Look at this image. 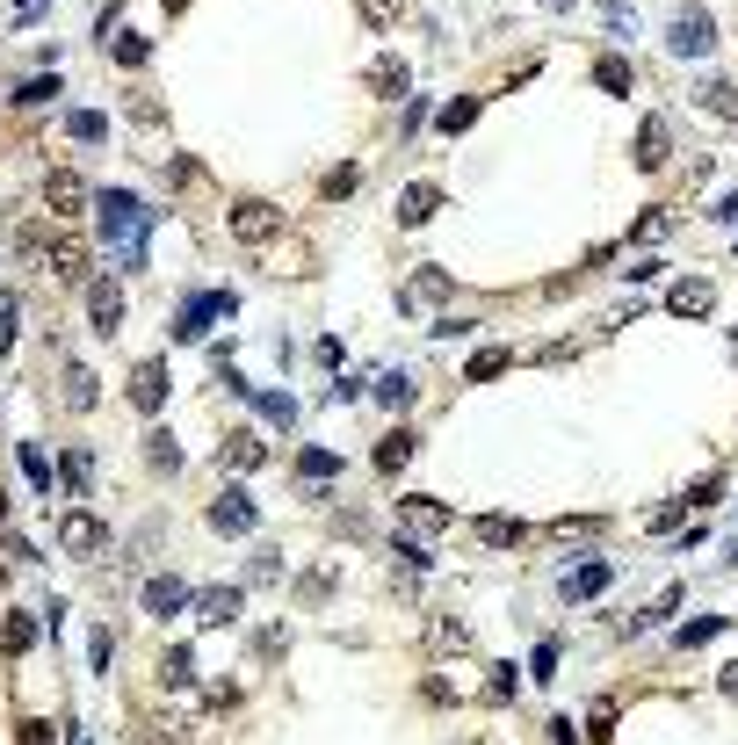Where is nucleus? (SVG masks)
Segmentation results:
<instances>
[{
    "label": "nucleus",
    "instance_id": "44",
    "mask_svg": "<svg viewBox=\"0 0 738 745\" xmlns=\"http://www.w3.org/2000/svg\"><path fill=\"white\" fill-rule=\"evenodd\" d=\"M58 478H66V485H73V492H80V485H87V478H95V463H87V456H66V463H58Z\"/></svg>",
    "mask_w": 738,
    "mask_h": 745
},
{
    "label": "nucleus",
    "instance_id": "33",
    "mask_svg": "<svg viewBox=\"0 0 738 745\" xmlns=\"http://www.w3.org/2000/svg\"><path fill=\"white\" fill-rule=\"evenodd\" d=\"M471 116H478V95H456L449 109H442V131L456 138V131H471Z\"/></svg>",
    "mask_w": 738,
    "mask_h": 745
},
{
    "label": "nucleus",
    "instance_id": "3",
    "mask_svg": "<svg viewBox=\"0 0 738 745\" xmlns=\"http://www.w3.org/2000/svg\"><path fill=\"white\" fill-rule=\"evenodd\" d=\"M666 51H673V58H702V51H717V22L702 15V8H688L681 22L666 29Z\"/></svg>",
    "mask_w": 738,
    "mask_h": 745
},
{
    "label": "nucleus",
    "instance_id": "14",
    "mask_svg": "<svg viewBox=\"0 0 738 745\" xmlns=\"http://www.w3.org/2000/svg\"><path fill=\"white\" fill-rule=\"evenodd\" d=\"M558 594H565V601H594V594H608V565H572V572L558 579Z\"/></svg>",
    "mask_w": 738,
    "mask_h": 745
},
{
    "label": "nucleus",
    "instance_id": "40",
    "mask_svg": "<svg viewBox=\"0 0 738 745\" xmlns=\"http://www.w3.org/2000/svg\"><path fill=\"white\" fill-rule=\"evenodd\" d=\"M326 594H333V572H304V579H297V601H304V608L326 601Z\"/></svg>",
    "mask_w": 738,
    "mask_h": 745
},
{
    "label": "nucleus",
    "instance_id": "25",
    "mask_svg": "<svg viewBox=\"0 0 738 745\" xmlns=\"http://www.w3.org/2000/svg\"><path fill=\"white\" fill-rule=\"evenodd\" d=\"M594 87H601V95H630V66H623L615 51H601V58H594Z\"/></svg>",
    "mask_w": 738,
    "mask_h": 745
},
{
    "label": "nucleus",
    "instance_id": "22",
    "mask_svg": "<svg viewBox=\"0 0 738 745\" xmlns=\"http://www.w3.org/2000/svg\"><path fill=\"white\" fill-rule=\"evenodd\" d=\"M478 543L514 550V543H529V529H521V521H507V514H478Z\"/></svg>",
    "mask_w": 738,
    "mask_h": 745
},
{
    "label": "nucleus",
    "instance_id": "1",
    "mask_svg": "<svg viewBox=\"0 0 738 745\" xmlns=\"http://www.w3.org/2000/svg\"><path fill=\"white\" fill-rule=\"evenodd\" d=\"M95 217H102V232H109L116 246H131V239H145V225H152V203H138L131 189H102V196H95Z\"/></svg>",
    "mask_w": 738,
    "mask_h": 745
},
{
    "label": "nucleus",
    "instance_id": "11",
    "mask_svg": "<svg viewBox=\"0 0 738 745\" xmlns=\"http://www.w3.org/2000/svg\"><path fill=\"white\" fill-rule=\"evenodd\" d=\"M218 463H225V471H261V463H268V442H261V434H225Z\"/></svg>",
    "mask_w": 738,
    "mask_h": 745
},
{
    "label": "nucleus",
    "instance_id": "8",
    "mask_svg": "<svg viewBox=\"0 0 738 745\" xmlns=\"http://www.w3.org/2000/svg\"><path fill=\"white\" fill-rule=\"evenodd\" d=\"M131 406H138L145 420L167 406V362H138V369H131Z\"/></svg>",
    "mask_w": 738,
    "mask_h": 745
},
{
    "label": "nucleus",
    "instance_id": "24",
    "mask_svg": "<svg viewBox=\"0 0 738 745\" xmlns=\"http://www.w3.org/2000/svg\"><path fill=\"white\" fill-rule=\"evenodd\" d=\"M145 456H152V471H160V478L181 471V449H174V434H167V427H152V434H145Z\"/></svg>",
    "mask_w": 738,
    "mask_h": 745
},
{
    "label": "nucleus",
    "instance_id": "7",
    "mask_svg": "<svg viewBox=\"0 0 738 745\" xmlns=\"http://www.w3.org/2000/svg\"><path fill=\"white\" fill-rule=\"evenodd\" d=\"M666 312H673V319H702V312H717V283H702V275L673 283V290H666Z\"/></svg>",
    "mask_w": 738,
    "mask_h": 745
},
{
    "label": "nucleus",
    "instance_id": "18",
    "mask_svg": "<svg viewBox=\"0 0 738 745\" xmlns=\"http://www.w3.org/2000/svg\"><path fill=\"white\" fill-rule=\"evenodd\" d=\"M695 109L702 116H738V87L731 80H695Z\"/></svg>",
    "mask_w": 738,
    "mask_h": 745
},
{
    "label": "nucleus",
    "instance_id": "10",
    "mask_svg": "<svg viewBox=\"0 0 738 745\" xmlns=\"http://www.w3.org/2000/svg\"><path fill=\"white\" fill-rule=\"evenodd\" d=\"M210 529L218 536H254V500H246V492H225V500L210 507Z\"/></svg>",
    "mask_w": 738,
    "mask_h": 745
},
{
    "label": "nucleus",
    "instance_id": "28",
    "mask_svg": "<svg viewBox=\"0 0 738 745\" xmlns=\"http://www.w3.org/2000/svg\"><path fill=\"white\" fill-rule=\"evenodd\" d=\"M29 644H37V623H29V615L15 608V615H8V630H0V651H8V659H22Z\"/></svg>",
    "mask_w": 738,
    "mask_h": 745
},
{
    "label": "nucleus",
    "instance_id": "32",
    "mask_svg": "<svg viewBox=\"0 0 738 745\" xmlns=\"http://www.w3.org/2000/svg\"><path fill=\"white\" fill-rule=\"evenodd\" d=\"M268 579H283V557H275V550H254V557H246V586H268Z\"/></svg>",
    "mask_w": 738,
    "mask_h": 745
},
{
    "label": "nucleus",
    "instance_id": "4",
    "mask_svg": "<svg viewBox=\"0 0 738 745\" xmlns=\"http://www.w3.org/2000/svg\"><path fill=\"white\" fill-rule=\"evenodd\" d=\"M232 232H239L246 246H261V239H275V232H283V210H275V203H261V196H239V203H232Z\"/></svg>",
    "mask_w": 738,
    "mask_h": 745
},
{
    "label": "nucleus",
    "instance_id": "34",
    "mask_svg": "<svg viewBox=\"0 0 738 745\" xmlns=\"http://www.w3.org/2000/svg\"><path fill=\"white\" fill-rule=\"evenodd\" d=\"M189 680H196V651L181 644V651H167V688H189Z\"/></svg>",
    "mask_w": 738,
    "mask_h": 745
},
{
    "label": "nucleus",
    "instance_id": "23",
    "mask_svg": "<svg viewBox=\"0 0 738 745\" xmlns=\"http://www.w3.org/2000/svg\"><path fill=\"white\" fill-rule=\"evenodd\" d=\"M398 514H406V529H413V536H435V529H449V507H442V500H406Z\"/></svg>",
    "mask_w": 738,
    "mask_h": 745
},
{
    "label": "nucleus",
    "instance_id": "21",
    "mask_svg": "<svg viewBox=\"0 0 738 745\" xmlns=\"http://www.w3.org/2000/svg\"><path fill=\"white\" fill-rule=\"evenodd\" d=\"M181 608H189V586L181 579H152L145 586V615H181Z\"/></svg>",
    "mask_w": 738,
    "mask_h": 745
},
{
    "label": "nucleus",
    "instance_id": "6",
    "mask_svg": "<svg viewBox=\"0 0 738 745\" xmlns=\"http://www.w3.org/2000/svg\"><path fill=\"white\" fill-rule=\"evenodd\" d=\"M87 312H95V319H87L95 333H116V326H123V283L95 275V283H87Z\"/></svg>",
    "mask_w": 738,
    "mask_h": 745
},
{
    "label": "nucleus",
    "instance_id": "27",
    "mask_svg": "<svg viewBox=\"0 0 738 745\" xmlns=\"http://www.w3.org/2000/svg\"><path fill=\"white\" fill-rule=\"evenodd\" d=\"M254 413H261L268 427H297V398H283V391H261V398H254Z\"/></svg>",
    "mask_w": 738,
    "mask_h": 745
},
{
    "label": "nucleus",
    "instance_id": "50",
    "mask_svg": "<svg viewBox=\"0 0 738 745\" xmlns=\"http://www.w3.org/2000/svg\"><path fill=\"white\" fill-rule=\"evenodd\" d=\"M710 217H717V225H738V196H724V203H710Z\"/></svg>",
    "mask_w": 738,
    "mask_h": 745
},
{
    "label": "nucleus",
    "instance_id": "16",
    "mask_svg": "<svg viewBox=\"0 0 738 745\" xmlns=\"http://www.w3.org/2000/svg\"><path fill=\"white\" fill-rule=\"evenodd\" d=\"M442 210V189L435 181H413L406 196H398V225H420V217H435Z\"/></svg>",
    "mask_w": 738,
    "mask_h": 745
},
{
    "label": "nucleus",
    "instance_id": "51",
    "mask_svg": "<svg viewBox=\"0 0 738 745\" xmlns=\"http://www.w3.org/2000/svg\"><path fill=\"white\" fill-rule=\"evenodd\" d=\"M717 688H724V695L738 702V666H724V673H717Z\"/></svg>",
    "mask_w": 738,
    "mask_h": 745
},
{
    "label": "nucleus",
    "instance_id": "45",
    "mask_svg": "<svg viewBox=\"0 0 738 745\" xmlns=\"http://www.w3.org/2000/svg\"><path fill=\"white\" fill-rule=\"evenodd\" d=\"M413 297H449V275H442V268H427V275H413Z\"/></svg>",
    "mask_w": 738,
    "mask_h": 745
},
{
    "label": "nucleus",
    "instance_id": "36",
    "mask_svg": "<svg viewBox=\"0 0 738 745\" xmlns=\"http://www.w3.org/2000/svg\"><path fill=\"white\" fill-rule=\"evenodd\" d=\"M22 478L37 492H51V463H44V449H29V442H22Z\"/></svg>",
    "mask_w": 738,
    "mask_h": 745
},
{
    "label": "nucleus",
    "instance_id": "49",
    "mask_svg": "<svg viewBox=\"0 0 738 745\" xmlns=\"http://www.w3.org/2000/svg\"><path fill=\"white\" fill-rule=\"evenodd\" d=\"M485 695H492V702H507V695H514V673H507V666H492V673H485Z\"/></svg>",
    "mask_w": 738,
    "mask_h": 745
},
{
    "label": "nucleus",
    "instance_id": "38",
    "mask_svg": "<svg viewBox=\"0 0 738 745\" xmlns=\"http://www.w3.org/2000/svg\"><path fill=\"white\" fill-rule=\"evenodd\" d=\"M66 398L73 406H95V369H66Z\"/></svg>",
    "mask_w": 738,
    "mask_h": 745
},
{
    "label": "nucleus",
    "instance_id": "29",
    "mask_svg": "<svg viewBox=\"0 0 738 745\" xmlns=\"http://www.w3.org/2000/svg\"><path fill=\"white\" fill-rule=\"evenodd\" d=\"M102 131H109V123H102L95 109H73V116H66V138H73V145H102Z\"/></svg>",
    "mask_w": 738,
    "mask_h": 745
},
{
    "label": "nucleus",
    "instance_id": "9",
    "mask_svg": "<svg viewBox=\"0 0 738 745\" xmlns=\"http://www.w3.org/2000/svg\"><path fill=\"white\" fill-rule=\"evenodd\" d=\"M51 275L58 283H95V254H87L80 239H58L51 246Z\"/></svg>",
    "mask_w": 738,
    "mask_h": 745
},
{
    "label": "nucleus",
    "instance_id": "35",
    "mask_svg": "<svg viewBox=\"0 0 738 745\" xmlns=\"http://www.w3.org/2000/svg\"><path fill=\"white\" fill-rule=\"evenodd\" d=\"M398 15H406V0H362V22L369 29H391Z\"/></svg>",
    "mask_w": 738,
    "mask_h": 745
},
{
    "label": "nucleus",
    "instance_id": "17",
    "mask_svg": "<svg viewBox=\"0 0 738 745\" xmlns=\"http://www.w3.org/2000/svg\"><path fill=\"white\" fill-rule=\"evenodd\" d=\"M196 608H203V623H232V615L246 608V594H239V586H203Z\"/></svg>",
    "mask_w": 738,
    "mask_h": 745
},
{
    "label": "nucleus",
    "instance_id": "37",
    "mask_svg": "<svg viewBox=\"0 0 738 745\" xmlns=\"http://www.w3.org/2000/svg\"><path fill=\"white\" fill-rule=\"evenodd\" d=\"M123 109H131V123H160V95H145V87H131Z\"/></svg>",
    "mask_w": 738,
    "mask_h": 745
},
{
    "label": "nucleus",
    "instance_id": "39",
    "mask_svg": "<svg viewBox=\"0 0 738 745\" xmlns=\"http://www.w3.org/2000/svg\"><path fill=\"white\" fill-rule=\"evenodd\" d=\"M608 731H615V702H594V709H587V738L608 745Z\"/></svg>",
    "mask_w": 738,
    "mask_h": 745
},
{
    "label": "nucleus",
    "instance_id": "15",
    "mask_svg": "<svg viewBox=\"0 0 738 745\" xmlns=\"http://www.w3.org/2000/svg\"><path fill=\"white\" fill-rule=\"evenodd\" d=\"M406 58H377V66H369V95H377V102H398V95H406Z\"/></svg>",
    "mask_w": 738,
    "mask_h": 745
},
{
    "label": "nucleus",
    "instance_id": "41",
    "mask_svg": "<svg viewBox=\"0 0 738 745\" xmlns=\"http://www.w3.org/2000/svg\"><path fill=\"white\" fill-rule=\"evenodd\" d=\"M529 673H536V680H550V673H558V637H543V644L529 651Z\"/></svg>",
    "mask_w": 738,
    "mask_h": 745
},
{
    "label": "nucleus",
    "instance_id": "13",
    "mask_svg": "<svg viewBox=\"0 0 738 745\" xmlns=\"http://www.w3.org/2000/svg\"><path fill=\"white\" fill-rule=\"evenodd\" d=\"M673 160V131L659 116H644V131H637V167H666Z\"/></svg>",
    "mask_w": 738,
    "mask_h": 745
},
{
    "label": "nucleus",
    "instance_id": "5",
    "mask_svg": "<svg viewBox=\"0 0 738 745\" xmlns=\"http://www.w3.org/2000/svg\"><path fill=\"white\" fill-rule=\"evenodd\" d=\"M44 203H51V217H58V225H73V217H80L87 203H95V196H87V181H80L73 167H58V174L44 181Z\"/></svg>",
    "mask_w": 738,
    "mask_h": 745
},
{
    "label": "nucleus",
    "instance_id": "26",
    "mask_svg": "<svg viewBox=\"0 0 738 745\" xmlns=\"http://www.w3.org/2000/svg\"><path fill=\"white\" fill-rule=\"evenodd\" d=\"M51 95H58V73H29V80L15 87V109H44Z\"/></svg>",
    "mask_w": 738,
    "mask_h": 745
},
{
    "label": "nucleus",
    "instance_id": "46",
    "mask_svg": "<svg viewBox=\"0 0 738 745\" xmlns=\"http://www.w3.org/2000/svg\"><path fill=\"white\" fill-rule=\"evenodd\" d=\"M377 398H384V406H406V398H413V377H384Z\"/></svg>",
    "mask_w": 738,
    "mask_h": 745
},
{
    "label": "nucleus",
    "instance_id": "47",
    "mask_svg": "<svg viewBox=\"0 0 738 745\" xmlns=\"http://www.w3.org/2000/svg\"><path fill=\"white\" fill-rule=\"evenodd\" d=\"M717 630H724V615H702V623H688V630H681V644H710Z\"/></svg>",
    "mask_w": 738,
    "mask_h": 745
},
{
    "label": "nucleus",
    "instance_id": "43",
    "mask_svg": "<svg viewBox=\"0 0 738 745\" xmlns=\"http://www.w3.org/2000/svg\"><path fill=\"white\" fill-rule=\"evenodd\" d=\"M355 196V167H333L326 174V203H348Z\"/></svg>",
    "mask_w": 738,
    "mask_h": 745
},
{
    "label": "nucleus",
    "instance_id": "20",
    "mask_svg": "<svg viewBox=\"0 0 738 745\" xmlns=\"http://www.w3.org/2000/svg\"><path fill=\"white\" fill-rule=\"evenodd\" d=\"M601 529H608V514H565L543 529V543H579V536H601Z\"/></svg>",
    "mask_w": 738,
    "mask_h": 745
},
{
    "label": "nucleus",
    "instance_id": "19",
    "mask_svg": "<svg viewBox=\"0 0 738 745\" xmlns=\"http://www.w3.org/2000/svg\"><path fill=\"white\" fill-rule=\"evenodd\" d=\"M413 449H420V434H406V427H398V434H384V442H377V471L391 478V471H406V463H413Z\"/></svg>",
    "mask_w": 738,
    "mask_h": 745
},
{
    "label": "nucleus",
    "instance_id": "30",
    "mask_svg": "<svg viewBox=\"0 0 738 745\" xmlns=\"http://www.w3.org/2000/svg\"><path fill=\"white\" fill-rule=\"evenodd\" d=\"M507 362H514L507 348H478V355H471V369H464V377H471V384H485V377H500Z\"/></svg>",
    "mask_w": 738,
    "mask_h": 745
},
{
    "label": "nucleus",
    "instance_id": "48",
    "mask_svg": "<svg viewBox=\"0 0 738 745\" xmlns=\"http://www.w3.org/2000/svg\"><path fill=\"white\" fill-rule=\"evenodd\" d=\"M22 745H58V731L44 717H22Z\"/></svg>",
    "mask_w": 738,
    "mask_h": 745
},
{
    "label": "nucleus",
    "instance_id": "12",
    "mask_svg": "<svg viewBox=\"0 0 738 745\" xmlns=\"http://www.w3.org/2000/svg\"><path fill=\"white\" fill-rule=\"evenodd\" d=\"M58 543H66L73 557H95L102 550V521L95 514H66V521H58Z\"/></svg>",
    "mask_w": 738,
    "mask_h": 745
},
{
    "label": "nucleus",
    "instance_id": "2",
    "mask_svg": "<svg viewBox=\"0 0 738 745\" xmlns=\"http://www.w3.org/2000/svg\"><path fill=\"white\" fill-rule=\"evenodd\" d=\"M218 312H239V297H232V290H203V297L189 290V297H181V312H174V340H203Z\"/></svg>",
    "mask_w": 738,
    "mask_h": 745
},
{
    "label": "nucleus",
    "instance_id": "42",
    "mask_svg": "<svg viewBox=\"0 0 738 745\" xmlns=\"http://www.w3.org/2000/svg\"><path fill=\"white\" fill-rule=\"evenodd\" d=\"M109 51H116V66H145V58H152V44H145V37H116Z\"/></svg>",
    "mask_w": 738,
    "mask_h": 745
},
{
    "label": "nucleus",
    "instance_id": "31",
    "mask_svg": "<svg viewBox=\"0 0 738 745\" xmlns=\"http://www.w3.org/2000/svg\"><path fill=\"white\" fill-rule=\"evenodd\" d=\"M333 471H341V456H333V449H304L297 456V478H333Z\"/></svg>",
    "mask_w": 738,
    "mask_h": 745
}]
</instances>
